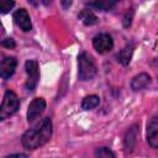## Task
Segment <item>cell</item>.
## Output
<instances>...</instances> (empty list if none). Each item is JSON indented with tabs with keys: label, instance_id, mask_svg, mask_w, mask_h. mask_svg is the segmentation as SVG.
<instances>
[{
	"label": "cell",
	"instance_id": "14",
	"mask_svg": "<svg viewBox=\"0 0 158 158\" xmlns=\"http://www.w3.org/2000/svg\"><path fill=\"white\" fill-rule=\"evenodd\" d=\"M100 104V98L98 95H88L81 101V109L83 110H93Z\"/></svg>",
	"mask_w": 158,
	"mask_h": 158
},
{
	"label": "cell",
	"instance_id": "8",
	"mask_svg": "<svg viewBox=\"0 0 158 158\" xmlns=\"http://www.w3.org/2000/svg\"><path fill=\"white\" fill-rule=\"evenodd\" d=\"M17 67V59L15 57H5L0 60V77L2 79H9Z\"/></svg>",
	"mask_w": 158,
	"mask_h": 158
},
{
	"label": "cell",
	"instance_id": "20",
	"mask_svg": "<svg viewBox=\"0 0 158 158\" xmlns=\"http://www.w3.org/2000/svg\"><path fill=\"white\" fill-rule=\"evenodd\" d=\"M41 2H42L43 5H46V6H48V5H51V4L53 2V0H41Z\"/></svg>",
	"mask_w": 158,
	"mask_h": 158
},
{
	"label": "cell",
	"instance_id": "2",
	"mask_svg": "<svg viewBox=\"0 0 158 158\" xmlns=\"http://www.w3.org/2000/svg\"><path fill=\"white\" fill-rule=\"evenodd\" d=\"M78 68H79L78 69L79 79L83 80V81L93 79L96 75V72H98L94 58L86 52H81L78 56Z\"/></svg>",
	"mask_w": 158,
	"mask_h": 158
},
{
	"label": "cell",
	"instance_id": "15",
	"mask_svg": "<svg viewBox=\"0 0 158 158\" xmlns=\"http://www.w3.org/2000/svg\"><path fill=\"white\" fill-rule=\"evenodd\" d=\"M117 2H118V0H94V6L99 10L107 11V10L112 9Z\"/></svg>",
	"mask_w": 158,
	"mask_h": 158
},
{
	"label": "cell",
	"instance_id": "3",
	"mask_svg": "<svg viewBox=\"0 0 158 158\" xmlns=\"http://www.w3.org/2000/svg\"><path fill=\"white\" fill-rule=\"evenodd\" d=\"M20 107V100L12 90H6L2 102L0 105V121L12 116Z\"/></svg>",
	"mask_w": 158,
	"mask_h": 158
},
{
	"label": "cell",
	"instance_id": "9",
	"mask_svg": "<svg viewBox=\"0 0 158 158\" xmlns=\"http://www.w3.org/2000/svg\"><path fill=\"white\" fill-rule=\"evenodd\" d=\"M147 142L152 148L158 147V120L157 116H153L147 123Z\"/></svg>",
	"mask_w": 158,
	"mask_h": 158
},
{
	"label": "cell",
	"instance_id": "10",
	"mask_svg": "<svg viewBox=\"0 0 158 158\" xmlns=\"http://www.w3.org/2000/svg\"><path fill=\"white\" fill-rule=\"evenodd\" d=\"M139 133V128L137 125H133L132 127H130L125 135V139H123V144H125V149L127 152H131L133 149V147L136 146L137 142V136Z\"/></svg>",
	"mask_w": 158,
	"mask_h": 158
},
{
	"label": "cell",
	"instance_id": "18",
	"mask_svg": "<svg viewBox=\"0 0 158 158\" xmlns=\"http://www.w3.org/2000/svg\"><path fill=\"white\" fill-rule=\"evenodd\" d=\"M0 44L6 47V48H15V46H16V43H15V41L12 38H6L5 41L0 42Z\"/></svg>",
	"mask_w": 158,
	"mask_h": 158
},
{
	"label": "cell",
	"instance_id": "12",
	"mask_svg": "<svg viewBox=\"0 0 158 158\" xmlns=\"http://www.w3.org/2000/svg\"><path fill=\"white\" fill-rule=\"evenodd\" d=\"M133 49H135V44L132 43H128L126 44L116 56L117 60L122 64V65H127L130 62H131V58H132V54H133Z\"/></svg>",
	"mask_w": 158,
	"mask_h": 158
},
{
	"label": "cell",
	"instance_id": "11",
	"mask_svg": "<svg viewBox=\"0 0 158 158\" xmlns=\"http://www.w3.org/2000/svg\"><path fill=\"white\" fill-rule=\"evenodd\" d=\"M151 83V77L147 73H139L136 77L132 78L131 80V88L132 90L137 91V90H142L144 89L148 84Z\"/></svg>",
	"mask_w": 158,
	"mask_h": 158
},
{
	"label": "cell",
	"instance_id": "13",
	"mask_svg": "<svg viewBox=\"0 0 158 158\" xmlns=\"http://www.w3.org/2000/svg\"><path fill=\"white\" fill-rule=\"evenodd\" d=\"M79 19L81 20V22H83L85 26H93V25H95V23L98 22L96 15H95L93 11L88 10V9H84V10L79 14Z\"/></svg>",
	"mask_w": 158,
	"mask_h": 158
},
{
	"label": "cell",
	"instance_id": "5",
	"mask_svg": "<svg viewBox=\"0 0 158 158\" xmlns=\"http://www.w3.org/2000/svg\"><path fill=\"white\" fill-rule=\"evenodd\" d=\"M93 47L100 54L110 52L114 48V40L109 33H99L93 38Z\"/></svg>",
	"mask_w": 158,
	"mask_h": 158
},
{
	"label": "cell",
	"instance_id": "17",
	"mask_svg": "<svg viewBox=\"0 0 158 158\" xmlns=\"http://www.w3.org/2000/svg\"><path fill=\"white\" fill-rule=\"evenodd\" d=\"M95 156L96 157H102V158H109V157H115V154L107 148V147H100L95 151Z\"/></svg>",
	"mask_w": 158,
	"mask_h": 158
},
{
	"label": "cell",
	"instance_id": "16",
	"mask_svg": "<svg viewBox=\"0 0 158 158\" xmlns=\"http://www.w3.org/2000/svg\"><path fill=\"white\" fill-rule=\"evenodd\" d=\"M15 6L14 0H0V14H7Z\"/></svg>",
	"mask_w": 158,
	"mask_h": 158
},
{
	"label": "cell",
	"instance_id": "19",
	"mask_svg": "<svg viewBox=\"0 0 158 158\" xmlns=\"http://www.w3.org/2000/svg\"><path fill=\"white\" fill-rule=\"evenodd\" d=\"M28 2H31L33 6H38L40 2H41V0H28Z\"/></svg>",
	"mask_w": 158,
	"mask_h": 158
},
{
	"label": "cell",
	"instance_id": "7",
	"mask_svg": "<svg viewBox=\"0 0 158 158\" xmlns=\"http://www.w3.org/2000/svg\"><path fill=\"white\" fill-rule=\"evenodd\" d=\"M14 21L23 32H28L32 30V22L30 15L25 9H19L14 12Z\"/></svg>",
	"mask_w": 158,
	"mask_h": 158
},
{
	"label": "cell",
	"instance_id": "6",
	"mask_svg": "<svg viewBox=\"0 0 158 158\" xmlns=\"http://www.w3.org/2000/svg\"><path fill=\"white\" fill-rule=\"evenodd\" d=\"M46 109V100L43 98H35L27 109V121L35 122L44 111Z\"/></svg>",
	"mask_w": 158,
	"mask_h": 158
},
{
	"label": "cell",
	"instance_id": "4",
	"mask_svg": "<svg viewBox=\"0 0 158 158\" xmlns=\"http://www.w3.org/2000/svg\"><path fill=\"white\" fill-rule=\"evenodd\" d=\"M25 69L27 73V81H26V89L28 91H33L38 84L40 80V67L37 60L28 59L25 63Z\"/></svg>",
	"mask_w": 158,
	"mask_h": 158
},
{
	"label": "cell",
	"instance_id": "1",
	"mask_svg": "<svg viewBox=\"0 0 158 158\" xmlns=\"http://www.w3.org/2000/svg\"><path fill=\"white\" fill-rule=\"evenodd\" d=\"M52 120L49 117H44L38 122L35 127L27 130L22 137H21V143L23 148L28 151H33L40 148L41 146L46 144L51 137H52Z\"/></svg>",
	"mask_w": 158,
	"mask_h": 158
}]
</instances>
